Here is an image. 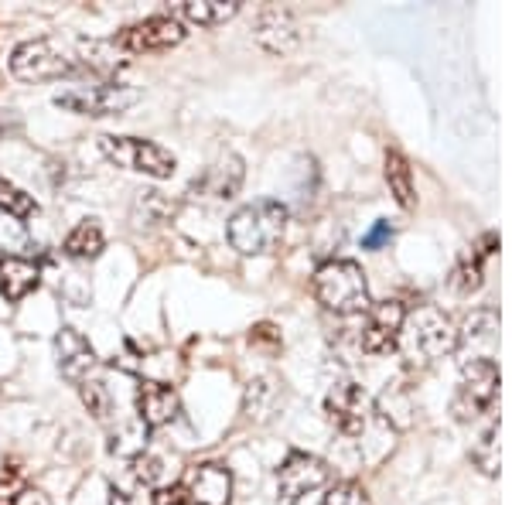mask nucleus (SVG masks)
<instances>
[{
  "label": "nucleus",
  "mask_w": 512,
  "mask_h": 505,
  "mask_svg": "<svg viewBox=\"0 0 512 505\" xmlns=\"http://www.w3.org/2000/svg\"><path fill=\"white\" fill-rule=\"evenodd\" d=\"M287 219H291V212H287L284 202H277V198H260V202H250L229 215L226 239L239 256L277 253L287 236Z\"/></svg>",
  "instance_id": "1"
},
{
  "label": "nucleus",
  "mask_w": 512,
  "mask_h": 505,
  "mask_svg": "<svg viewBox=\"0 0 512 505\" xmlns=\"http://www.w3.org/2000/svg\"><path fill=\"white\" fill-rule=\"evenodd\" d=\"M410 366H434L437 359L458 352V325L437 304H420L414 314H407L400 331V345Z\"/></svg>",
  "instance_id": "2"
},
{
  "label": "nucleus",
  "mask_w": 512,
  "mask_h": 505,
  "mask_svg": "<svg viewBox=\"0 0 512 505\" xmlns=\"http://www.w3.org/2000/svg\"><path fill=\"white\" fill-rule=\"evenodd\" d=\"M311 291H315L321 308L342 314V318L369 311V280H366V270L355 260L321 263L315 270V280H311Z\"/></svg>",
  "instance_id": "3"
},
{
  "label": "nucleus",
  "mask_w": 512,
  "mask_h": 505,
  "mask_svg": "<svg viewBox=\"0 0 512 505\" xmlns=\"http://www.w3.org/2000/svg\"><path fill=\"white\" fill-rule=\"evenodd\" d=\"M495 396H499V366H495V359H465L461 362V379H458V389H454V400H451L454 420L468 424V420L482 417V413L495 403Z\"/></svg>",
  "instance_id": "4"
},
{
  "label": "nucleus",
  "mask_w": 512,
  "mask_h": 505,
  "mask_svg": "<svg viewBox=\"0 0 512 505\" xmlns=\"http://www.w3.org/2000/svg\"><path fill=\"white\" fill-rule=\"evenodd\" d=\"M99 151L110 157L117 168H127V171H137V175H147V178H171L178 168L175 154L164 151L161 144L154 140H144V137H99Z\"/></svg>",
  "instance_id": "5"
},
{
  "label": "nucleus",
  "mask_w": 512,
  "mask_h": 505,
  "mask_svg": "<svg viewBox=\"0 0 512 505\" xmlns=\"http://www.w3.org/2000/svg\"><path fill=\"white\" fill-rule=\"evenodd\" d=\"M140 99L134 86L123 82H96V86H69L62 93H55V106L79 117H113V113L130 110Z\"/></svg>",
  "instance_id": "6"
},
{
  "label": "nucleus",
  "mask_w": 512,
  "mask_h": 505,
  "mask_svg": "<svg viewBox=\"0 0 512 505\" xmlns=\"http://www.w3.org/2000/svg\"><path fill=\"white\" fill-rule=\"evenodd\" d=\"M11 72H14V79H21V82H48V79L69 76L72 59L52 38H31L14 48Z\"/></svg>",
  "instance_id": "7"
},
{
  "label": "nucleus",
  "mask_w": 512,
  "mask_h": 505,
  "mask_svg": "<svg viewBox=\"0 0 512 505\" xmlns=\"http://www.w3.org/2000/svg\"><path fill=\"white\" fill-rule=\"evenodd\" d=\"M328 478H332V468L321 458L308 451H291L284 458V465L277 468V499L280 505H297L304 495L325 488Z\"/></svg>",
  "instance_id": "8"
},
{
  "label": "nucleus",
  "mask_w": 512,
  "mask_h": 505,
  "mask_svg": "<svg viewBox=\"0 0 512 505\" xmlns=\"http://www.w3.org/2000/svg\"><path fill=\"white\" fill-rule=\"evenodd\" d=\"M185 41V24L171 14H154V18H144L130 28H123L113 45L120 48L123 55H144V52H164V48H175Z\"/></svg>",
  "instance_id": "9"
},
{
  "label": "nucleus",
  "mask_w": 512,
  "mask_h": 505,
  "mask_svg": "<svg viewBox=\"0 0 512 505\" xmlns=\"http://www.w3.org/2000/svg\"><path fill=\"white\" fill-rule=\"evenodd\" d=\"M403 321H407V308H403V301H396V297L369 304L366 325H362V335H359V349L366 355H390L396 345H400Z\"/></svg>",
  "instance_id": "10"
},
{
  "label": "nucleus",
  "mask_w": 512,
  "mask_h": 505,
  "mask_svg": "<svg viewBox=\"0 0 512 505\" xmlns=\"http://www.w3.org/2000/svg\"><path fill=\"white\" fill-rule=\"evenodd\" d=\"M325 413L332 427L345 437H359L369 424V396L359 383H335L325 396Z\"/></svg>",
  "instance_id": "11"
},
{
  "label": "nucleus",
  "mask_w": 512,
  "mask_h": 505,
  "mask_svg": "<svg viewBox=\"0 0 512 505\" xmlns=\"http://www.w3.org/2000/svg\"><path fill=\"white\" fill-rule=\"evenodd\" d=\"M181 488L188 492L192 505H229L233 502V471L219 461H202V465H188Z\"/></svg>",
  "instance_id": "12"
},
{
  "label": "nucleus",
  "mask_w": 512,
  "mask_h": 505,
  "mask_svg": "<svg viewBox=\"0 0 512 505\" xmlns=\"http://www.w3.org/2000/svg\"><path fill=\"white\" fill-rule=\"evenodd\" d=\"M181 413V396L171 383L161 379H140L137 386V420L147 430H161L175 424Z\"/></svg>",
  "instance_id": "13"
},
{
  "label": "nucleus",
  "mask_w": 512,
  "mask_h": 505,
  "mask_svg": "<svg viewBox=\"0 0 512 505\" xmlns=\"http://www.w3.org/2000/svg\"><path fill=\"white\" fill-rule=\"evenodd\" d=\"M55 355H59V372L69 383L82 386L89 376H93V369L99 366L93 345H89V338L82 335V331L69 328L65 325L59 335H55Z\"/></svg>",
  "instance_id": "14"
},
{
  "label": "nucleus",
  "mask_w": 512,
  "mask_h": 505,
  "mask_svg": "<svg viewBox=\"0 0 512 505\" xmlns=\"http://www.w3.org/2000/svg\"><path fill=\"white\" fill-rule=\"evenodd\" d=\"M256 41H260L267 52H274V55H284V52H291V48L297 45V21H294V14L287 11V7H280V4H270V7H263L260 14H256Z\"/></svg>",
  "instance_id": "15"
},
{
  "label": "nucleus",
  "mask_w": 512,
  "mask_h": 505,
  "mask_svg": "<svg viewBox=\"0 0 512 505\" xmlns=\"http://www.w3.org/2000/svg\"><path fill=\"white\" fill-rule=\"evenodd\" d=\"M243 178H246V168H243V157L236 154H222L212 168H205L202 178L192 181V192H202L209 198H219V202H229V198L239 195L243 188Z\"/></svg>",
  "instance_id": "16"
},
{
  "label": "nucleus",
  "mask_w": 512,
  "mask_h": 505,
  "mask_svg": "<svg viewBox=\"0 0 512 505\" xmlns=\"http://www.w3.org/2000/svg\"><path fill=\"white\" fill-rule=\"evenodd\" d=\"M41 284V267L31 263L28 256H4L0 260V297L7 304L24 301Z\"/></svg>",
  "instance_id": "17"
},
{
  "label": "nucleus",
  "mask_w": 512,
  "mask_h": 505,
  "mask_svg": "<svg viewBox=\"0 0 512 505\" xmlns=\"http://www.w3.org/2000/svg\"><path fill=\"white\" fill-rule=\"evenodd\" d=\"M495 246H499V236L495 233H485L478 239L475 246H468L465 256L458 260V267H454V277H451V287L458 294H472L482 287V277H485V260L495 253Z\"/></svg>",
  "instance_id": "18"
},
{
  "label": "nucleus",
  "mask_w": 512,
  "mask_h": 505,
  "mask_svg": "<svg viewBox=\"0 0 512 505\" xmlns=\"http://www.w3.org/2000/svg\"><path fill=\"white\" fill-rule=\"evenodd\" d=\"M499 342V311L495 308H478L465 318V325L458 328V349H482V359H492V345Z\"/></svg>",
  "instance_id": "19"
},
{
  "label": "nucleus",
  "mask_w": 512,
  "mask_h": 505,
  "mask_svg": "<svg viewBox=\"0 0 512 505\" xmlns=\"http://www.w3.org/2000/svg\"><path fill=\"white\" fill-rule=\"evenodd\" d=\"M386 185H390V195L396 198V205L400 209H414L417 205V188H414V168H410V161L403 157L400 151H386Z\"/></svg>",
  "instance_id": "20"
},
{
  "label": "nucleus",
  "mask_w": 512,
  "mask_h": 505,
  "mask_svg": "<svg viewBox=\"0 0 512 505\" xmlns=\"http://www.w3.org/2000/svg\"><path fill=\"white\" fill-rule=\"evenodd\" d=\"M103 250H106V236H103V229L96 226V219H82L62 243V253L69 256V260H79V263L96 260Z\"/></svg>",
  "instance_id": "21"
},
{
  "label": "nucleus",
  "mask_w": 512,
  "mask_h": 505,
  "mask_svg": "<svg viewBox=\"0 0 512 505\" xmlns=\"http://www.w3.org/2000/svg\"><path fill=\"white\" fill-rule=\"evenodd\" d=\"M239 14V0H188L181 4V18L198 24V28H216V24L233 21Z\"/></svg>",
  "instance_id": "22"
},
{
  "label": "nucleus",
  "mask_w": 512,
  "mask_h": 505,
  "mask_svg": "<svg viewBox=\"0 0 512 505\" xmlns=\"http://www.w3.org/2000/svg\"><path fill=\"white\" fill-rule=\"evenodd\" d=\"M277 407V383L274 379H253L250 386H246V400H243V413L256 424H263V420H270V413Z\"/></svg>",
  "instance_id": "23"
},
{
  "label": "nucleus",
  "mask_w": 512,
  "mask_h": 505,
  "mask_svg": "<svg viewBox=\"0 0 512 505\" xmlns=\"http://www.w3.org/2000/svg\"><path fill=\"white\" fill-rule=\"evenodd\" d=\"M472 465L482 471L485 478H499V420L482 430V437L472 447Z\"/></svg>",
  "instance_id": "24"
},
{
  "label": "nucleus",
  "mask_w": 512,
  "mask_h": 505,
  "mask_svg": "<svg viewBox=\"0 0 512 505\" xmlns=\"http://www.w3.org/2000/svg\"><path fill=\"white\" fill-rule=\"evenodd\" d=\"M0 212H7L24 222V219H31V215H38V202L24 192V188L14 185V181L0 178Z\"/></svg>",
  "instance_id": "25"
},
{
  "label": "nucleus",
  "mask_w": 512,
  "mask_h": 505,
  "mask_svg": "<svg viewBox=\"0 0 512 505\" xmlns=\"http://www.w3.org/2000/svg\"><path fill=\"white\" fill-rule=\"evenodd\" d=\"M28 246H31L28 226L21 219H14V215L0 212V260L4 256H21V250H28Z\"/></svg>",
  "instance_id": "26"
},
{
  "label": "nucleus",
  "mask_w": 512,
  "mask_h": 505,
  "mask_svg": "<svg viewBox=\"0 0 512 505\" xmlns=\"http://www.w3.org/2000/svg\"><path fill=\"white\" fill-rule=\"evenodd\" d=\"M147 434H151V430H147L144 424H127V427H120V434H113V441H110V451L113 454H120V458H140V454L147 451Z\"/></svg>",
  "instance_id": "27"
},
{
  "label": "nucleus",
  "mask_w": 512,
  "mask_h": 505,
  "mask_svg": "<svg viewBox=\"0 0 512 505\" xmlns=\"http://www.w3.org/2000/svg\"><path fill=\"white\" fill-rule=\"evenodd\" d=\"M79 393H82V403H86V410L93 413L96 420H110L113 393H110V386H106L103 379H86V383L79 386Z\"/></svg>",
  "instance_id": "28"
},
{
  "label": "nucleus",
  "mask_w": 512,
  "mask_h": 505,
  "mask_svg": "<svg viewBox=\"0 0 512 505\" xmlns=\"http://www.w3.org/2000/svg\"><path fill=\"white\" fill-rule=\"evenodd\" d=\"M24 492H28L24 471L14 465V461L11 465L4 461V468H0V505H18Z\"/></svg>",
  "instance_id": "29"
},
{
  "label": "nucleus",
  "mask_w": 512,
  "mask_h": 505,
  "mask_svg": "<svg viewBox=\"0 0 512 505\" xmlns=\"http://www.w3.org/2000/svg\"><path fill=\"white\" fill-rule=\"evenodd\" d=\"M321 505H373V502H369V492L359 482H335L325 492Z\"/></svg>",
  "instance_id": "30"
},
{
  "label": "nucleus",
  "mask_w": 512,
  "mask_h": 505,
  "mask_svg": "<svg viewBox=\"0 0 512 505\" xmlns=\"http://www.w3.org/2000/svg\"><path fill=\"white\" fill-rule=\"evenodd\" d=\"M130 468H134V478L140 485H147V488H158L161 482V475H164V465H161V458H154V454H140V458L130 461Z\"/></svg>",
  "instance_id": "31"
},
{
  "label": "nucleus",
  "mask_w": 512,
  "mask_h": 505,
  "mask_svg": "<svg viewBox=\"0 0 512 505\" xmlns=\"http://www.w3.org/2000/svg\"><path fill=\"white\" fill-rule=\"evenodd\" d=\"M393 239V226L390 219H379L366 236H362V250H383L386 243Z\"/></svg>",
  "instance_id": "32"
},
{
  "label": "nucleus",
  "mask_w": 512,
  "mask_h": 505,
  "mask_svg": "<svg viewBox=\"0 0 512 505\" xmlns=\"http://www.w3.org/2000/svg\"><path fill=\"white\" fill-rule=\"evenodd\" d=\"M151 502L154 505H192V502H188V492L181 488V482L158 485V488H154V495H151Z\"/></svg>",
  "instance_id": "33"
},
{
  "label": "nucleus",
  "mask_w": 512,
  "mask_h": 505,
  "mask_svg": "<svg viewBox=\"0 0 512 505\" xmlns=\"http://www.w3.org/2000/svg\"><path fill=\"white\" fill-rule=\"evenodd\" d=\"M110 505H130V495L120 492L117 485H110Z\"/></svg>",
  "instance_id": "34"
}]
</instances>
